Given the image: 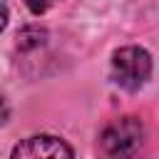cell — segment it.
Returning <instances> with one entry per match:
<instances>
[{"instance_id": "cell-3", "label": "cell", "mask_w": 159, "mask_h": 159, "mask_svg": "<svg viewBox=\"0 0 159 159\" xmlns=\"http://www.w3.org/2000/svg\"><path fill=\"white\" fill-rule=\"evenodd\" d=\"M12 157H75V149L62 142L60 137H52V134H37V137H30L25 142H20L15 149H12Z\"/></svg>"}, {"instance_id": "cell-4", "label": "cell", "mask_w": 159, "mask_h": 159, "mask_svg": "<svg viewBox=\"0 0 159 159\" xmlns=\"http://www.w3.org/2000/svg\"><path fill=\"white\" fill-rule=\"evenodd\" d=\"M25 2H27V7H30L35 15H42V12L47 10V5H50L47 0H25Z\"/></svg>"}, {"instance_id": "cell-5", "label": "cell", "mask_w": 159, "mask_h": 159, "mask_svg": "<svg viewBox=\"0 0 159 159\" xmlns=\"http://www.w3.org/2000/svg\"><path fill=\"white\" fill-rule=\"evenodd\" d=\"M7 122V102H5V97L0 94V127Z\"/></svg>"}, {"instance_id": "cell-1", "label": "cell", "mask_w": 159, "mask_h": 159, "mask_svg": "<svg viewBox=\"0 0 159 159\" xmlns=\"http://www.w3.org/2000/svg\"><path fill=\"white\" fill-rule=\"evenodd\" d=\"M152 75V57L144 47H137V45H129V47H119L114 55H112V80L134 92L139 89Z\"/></svg>"}, {"instance_id": "cell-6", "label": "cell", "mask_w": 159, "mask_h": 159, "mask_svg": "<svg viewBox=\"0 0 159 159\" xmlns=\"http://www.w3.org/2000/svg\"><path fill=\"white\" fill-rule=\"evenodd\" d=\"M5 25H7V7L0 2V32L5 30Z\"/></svg>"}, {"instance_id": "cell-2", "label": "cell", "mask_w": 159, "mask_h": 159, "mask_svg": "<svg viewBox=\"0 0 159 159\" xmlns=\"http://www.w3.org/2000/svg\"><path fill=\"white\" fill-rule=\"evenodd\" d=\"M144 127L137 117H119L102 132V149L112 157H132L139 152Z\"/></svg>"}, {"instance_id": "cell-7", "label": "cell", "mask_w": 159, "mask_h": 159, "mask_svg": "<svg viewBox=\"0 0 159 159\" xmlns=\"http://www.w3.org/2000/svg\"><path fill=\"white\" fill-rule=\"evenodd\" d=\"M47 2H50V0H47Z\"/></svg>"}]
</instances>
